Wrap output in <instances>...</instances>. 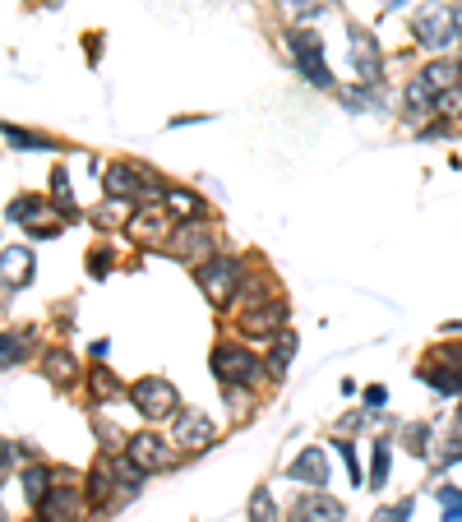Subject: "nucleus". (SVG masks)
Masks as SVG:
<instances>
[{
  "mask_svg": "<svg viewBox=\"0 0 462 522\" xmlns=\"http://www.w3.org/2000/svg\"><path fill=\"white\" fill-rule=\"evenodd\" d=\"M412 33L426 51H453L462 42L458 14H453L449 0H421V10L412 14Z\"/></svg>",
  "mask_w": 462,
  "mask_h": 522,
  "instance_id": "obj_1",
  "label": "nucleus"
},
{
  "mask_svg": "<svg viewBox=\"0 0 462 522\" xmlns=\"http://www.w3.org/2000/svg\"><path fill=\"white\" fill-rule=\"evenodd\" d=\"M130 402L134 412L144 416V421H167V416L181 412V393H176V384L162 375H144L139 384L130 389Z\"/></svg>",
  "mask_w": 462,
  "mask_h": 522,
  "instance_id": "obj_2",
  "label": "nucleus"
},
{
  "mask_svg": "<svg viewBox=\"0 0 462 522\" xmlns=\"http://www.w3.org/2000/svg\"><path fill=\"white\" fill-rule=\"evenodd\" d=\"M195 282H199V292H204L213 305H227L231 296L241 292V259H231V255L204 259V264L195 268Z\"/></svg>",
  "mask_w": 462,
  "mask_h": 522,
  "instance_id": "obj_3",
  "label": "nucleus"
},
{
  "mask_svg": "<svg viewBox=\"0 0 462 522\" xmlns=\"http://www.w3.org/2000/svg\"><path fill=\"white\" fill-rule=\"evenodd\" d=\"M287 51H292L301 79H310L315 88H333V70H329V61H324V42H319L310 28H296V33L287 37Z\"/></svg>",
  "mask_w": 462,
  "mask_h": 522,
  "instance_id": "obj_4",
  "label": "nucleus"
},
{
  "mask_svg": "<svg viewBox=\"0 0 462 522\" xmlns=\"http://www.w3.org/2000/svg\"><path fill=\"white\" fill-rule=\"evenodd\" d=\"M213 375H218L222 389H245L259 379V356L236 347V342H218L213 347Z\"/></svg>",
  "mask_w": 462,
  "mask_h": 522,
  "instance_id": "obj_5",
  "label": "nucleus"
},
{
  "mask_svg": "<svg viewBox=\"0 0 462 522\" xmlns=\"http://www.w3.org/2000/svg\"><path fill=\"white\" fill-rule=\"evenodd\" d=\"M171 435H176V444H181L185 453H204L208 444L218 439V425H213V416L208 412H199V407H185V412H176Z\"/></svg>",
  "mask_w": 462,
  "mask_h": 522,
  "instance_id": "obj_6",
  "label": "nucleus"
},
{
  "mask_svg": "<svg viewBox=\"0 0 462 522\" xmlns=\"http://www.w3.org/2000/svg\"><path fill=\"white\" fill-rule=\"evenodd\" d=\"M125 458L139 467V472H167V467H176V453H171V444L167 439H158V435H130L125 439Z\"/></svg>",
  "mask_w": 462,
  "mask_h": 522,
  "instance_id": "obj_7",
  "label": "nucleus"
},
{
  "mask_svg": "<svg viewBox=\"0 0 462 522\" xmlns=\"http://www.w3.org/2000/svg\"><path fill=\"white\" fill-rule=\"evenodd\" d=\"M37 513H42V522H74V513H79V481L65 476V472H56L51 495L37 504Z\"/></svg>",
  "mask_w": 462,
  "mask_h": 522,
  "instance_id": "obj_8",
  "label": "nucleus"
},
{
  "mask_svg": "<svg viewBox=\"0 0 462 522\" xmlns=\"http://www.w3.org/2000/svg\"><path fill=\"white\" fill-rule=\"evenodd\" d=\"M167 250L176 259H185V264H204V259H213L208 250H213V231L204 227V222H185V227L171 231Z\"/></svg>",
  "mask_w": 462,
  "mask_h": 522,
  "instance_id": "obj_9",
  "label": "nucleus"
},
{
  "mask_svg": "<svg viewBox=\"0 0 462 522\" xmlns=\"http://www.w3.org/2000/svg\"><path fill=\"white\" fill-rule=\"evenodd\" d=\"M352 65H356V74H361V84H370V88L379 84V70H384V56H379L375 33H365L361 24H352Z\"/></svg>",
  "mask_w": 462,
  "mask_h": 522,
  "instance_id": "obj_10",
  "label": "nucleus"
},
{
  "mask_svg": "<svg viewBox=\"0 0 462 522\" xmlns=\"http://www.w3.org/2000/svg\"><path fill=\"white\" fill-rule=\"evenodd\" d=\"M347 518V509H342L338 499L319 495V490H310V495H301L292 504V513H287V522H342Z\"/></svg>",
  "mask_w": 462,
  "mask_h": 522,
  "instance_id": "obj_11",
  "label": "nucleus"
},
{
  "mask_svg": "<svg viewBox=\"0 0 462 522\" xmlns=\"http://www.w3.org/2000/svg\"><path fill=\"white\" fill-rule=\"evenodd\" d=\"M102 185H107L111 199H134L148 190V176L139 167H130V162H111V167L102 171Z\"/></svg>",
  "mask_w": 462,
  "mask_h": 522,
  "instance_id": "obj_12",
  "label": "nucleus"
},
{
  "mask_svg": "<svg viewBox=\"0 0 462 522\" xmlns=\"http://www.w3.org/2000/svg\"><path fill=\"white\" fill-rule=\"evenodd\" d=\"M33 273H37L33 250H24V245H5V250H0V282H5V287H28Z\"/></svg>",
  "mask_w": 462,
  "mask_h": 522,
  "instance_id": "obj_13",
  "label": "nucleus"
},
{
  "mask_svg": "<svg viewBox=\"0 0 462 522\" xmlns=\"http://www.w3.org/2000/svg\"><path fill=\"white\" fill-rule=\"evenodd\" d=\"M287 476H292L296 486H324L329 481V458H324V449H301L292 458V467H287Z\"/></svg>",
  "mask_w": 462,
  "mask_h": 522,
  "instance_id": "obj_14",
  "label": "nucleus"
},
{
  "mask_svg": "<svg viewBox=\"0 0 462 522\" xmlns=\"http://www.w3.org/2000/svg\"><path fill=\"white\" fill-rule=\"evenodd\" d=\"M416 74L430 84V93H435V98H444L453 84H462V61H453V56H435L426 70H416Z\"/></svg>",
  "mask_w": 462,
  "mask_h": 522,
  "instance_id": "obj_15",
  "label": "nucleus"
},
{
  "mask_svg": "<svg viewBox=\"0 0 462 522\" xmlns=\"http://www.w3.org/2000/svg\"><path fill=\"white\" fill-rule=\"evenodd\" d=\"M421 379H426L435 393H444V398H453V393H462V370L449 361H439V356H430L426 365H421Z\"/></svg>",
  "mask_w": 462,
  "mask_h": 522,
  "instance_id": "obj_16",
  "label": "nucleus"
},
{
  "mask_svg": "<svg viewBox=\"0 0 462 522\" xmlns=\"http://www.w3.org/2000/svg\"><path fill=\"white\" fill-rule=\"evenodd\" d=\"M282 319H287V305H282V301H268V305L245 310V315H241V328H245V333H259V338H264V333H273Z\"/></svg>",
  "mask_w": 462,
  "mask_h": 522,
  "instance_id": "obj_17",
  "label": "nucleus"
},
{
  "mask_svg": "<svg viewBox=\"0 0 462 522\" xmlns=\"http://www.w3.org/2000/svg\"><path fill=\"white\" fill-rule=\"evenodd\" d=\"M134 231L144 236V241H153V245H167L171 241V222H167V213H134Z\"/></svg>",
  "mask_w": 462,
  "mask_h": 522,
  "instance_id": "obj_18",
  "label": "nucleus"
},
{
  "mask_svg": "<svg viewBox=\"0 0 462 522\" xmlns=\"http://www.w3.org/2000/svg\"><path fill=\"white\" fill-rule=\"evenodd\" d=\"M51 481H56V472H51V467H42V462H37V467H28V472H24L28 504H42V499L51 495Z\"/></svg>",
  "mask_w": 462,
  "mask_h": 522,
  "instance_id": "obj_19",
  "label": "nucleus"
},
{
  "mask_svg": "<svg viewBox=\"0 0 462 522\" xmlns=\"http://www.w3.org/2000/svg\"><path fill=\"white\" fill-rule=\"evenodd\" d=\"M292 356H296V338H292V333H278L273 352H268V375L282 379V375H287V365H292Z\"/></svg>",
  "mask_w": 462,
  "mask_h": 522,
  "instance_id": "obj_20",
  "label": "nucleus"
},
{
  "mask_svg": "<svg viewBox=\"0 0 462 522\" xmlns=\"http://www.w3.org/2000/svg\"><path fill=\"white\" fill-rule=\"evenodd\" d=\"M28 356V333H0V370H10Z\"/></svg>",
  "mask_w": 462,
  "mask_h": 522,
  "instance_id": "obj_21",
  "label": "nucleus"
},
{
  "mask_svg": "<svg viewBox=\"0 0 462 522\" xmlns=\"http://www.w3.org/2000/svg\"><path fill=\"white\" fill-rule=\"evenodd\" d=\"M430 439H435V430H430L426 421H412L407 430H402V444H407V453H416V458H426L430 453Z\"/></svg>",
  "mask_w": 462,
  "mask_h": 522,
  "instance_id": "obj_22",
  "label": "nucleus"
},
{
  "mask_svg": "<svg viewBox=\"0 0 462 522\" xmlns=\"http://www.w3.org/2000/svg\"><path fill=\"white\" fill-rule=\"evenodd\" d=\"M439 499V522H462V490L458 486H435Z\"/></svg>",
  "mask_w": 462,
  "mask_h": 522,
  "instance_id": "obj_23",
  "label": "nucleus"
},
{
  "mask_svg": "<svg viewBox=\"0 0 462 522\" xmlns=\"http://www.w3.org/2000/svg\"><path fill=\"white\" fill-rule=\"evenodd\" d=\"M42 199L37 195H24V199H14L10 204V222H28V227H37V218H42Z\"/></svg>",
  "mask_w": 462,
  "mask_h": 522,
  "instance_id": "obj_24",
  "label": "nucleus"
},
{
  "mask_svg": "<svg viewBox=\"0 0 462 522\" xmlns=\"http://www.w3.org/2000/svg\"><path fill=\"white\" fill-rule=\"evenodd\" d=\"M389 467H393V449L379 439V444H375V467H370V490H384V481H389Z\"/></svg>",
  "mask_w": 462,
  "mask_h": 522,
  "instance_id": "obj_25",
  "label": "nucleus"
},
{
  "mask_svg": "<svg viewBox=\"0 0 462 522\" xmlns=\"http://www.w3.org/2000/svg\"><path fill=\"white\" fill-rule=\"evenodd\" d=\"M167 208L171 213H181V218H195L199 208H204V199L190 195V190H167Z\"/></svg>",
  "mask_w": 462,
  "mask_h": 522,
  "instance_id": "obj_26",
  "label": "nucleus"
},
{
  "mask_svg": "<svg viewBox=\"0 0 462 522\" xmlns=\"http://www.w3.org/2000/svg\"><path fill=\"white\" fill-rule=\"evenodd\" d=\"M250 522H278V509H273V495L264 486L250 495Z\"/></svg>",
  "mask_w": 462,
  "mask_h": 522,
  "instance_id": "obj_27",
  "label": "nucleus"
},
{
  "mask_svg": "<svg viewBox=\"0 0 462 522\" xmlns=\"http://www.w3.org/2000/svg\"><path fill=\"white\" fill-rule=\"evenodd\" d=\"M47 375L56 379V384H70L74 379V356L70 352H47Z\"/></svg>",
  "mask_w": 462,
  "mask_h": 522,
  "instance_id": "obj_28",
  "label": "nucleus"
},
{
  "mask_svg": "<svg viewBox=\"0 0 462 522\" xmlns=\"http://www.w3.org/2000/svg\"><path fill=\"white\" fill-rule=\"evenodd\" d=\"M0 134H5L14 148H51V139H42V134H24V130H14V125H5Z\"/></svg>",
  "mask_w": 462,
  "mask_h": 522,
  "instance_id": "obj_29",
  "label": "nucleus"
},
{
  "mask_svg": "<svg viewBox=\"0 0 462 522\" xmlns=\"http://www.w3.org/2000/svg\"><path fill=\"white\" fill-rule=\"evenodd\" d=\"M88 384H93V393H98V398H116V393H121V379L107 375V370H93V379H88Z\"/></svg>",
  "mask_w": 462,
  "mask_h": 522,
  "instance_id": "obj_30",
  "label": "nucleus"
},
{
  "mask_svg": "<svg viewBox=\"0 0 462 522\" xmlns=\"http://www.w3.org/2000/svg\"><path fill=\"white\" fill-rule=\"evenodd\" d=\"M375 522H412V499H398L393 509H379Z\"/></svg>",
  "mask_w": 462,
  "mask_h": 522,
  "instance_id": "obj_31",
  "label": "nucleus"
},
{
  "mask_svg": "<svg viewBox=\"0 0 462 522\" xmlns=\"http://www.w3.org/2000/svg\"><path fill=\"white\" fill-rule=\"evenodd\" d=\"M439 116H458L462 121V84H453L444 98H439Z\"/></svg>",
  "mask_w": 462,
  "mask_h": 522,
  "instance_id": "obj_32",
  "label": "nucleus"
},
{
  "mask_svg": "<svg viewBox=\"0 0 462 522\" xmlns=\"http://www.w3.org/2000/svg\"><path fill=\"white\" fill-rule=\"evenodd\" d=\"M333 449H338V458L347 462V476H352V486H361V467H356V449H352V444H347V439H338Z\"/></svg>",
  "mask_w": 462,
  "mask_h": 522,
  "instance_id": "obj_33",
  "label": "nucleus"
},
{
  "mask_svg": "<svg viewBox=\"0 0 462 522\" xmlns=\"http://www.w3.org/2000/svg\"><path fill=\"white\" fill-rule=\"evenodd\" d=\"M435 458H439V467H453V462H462V435L458 439H444Z\"/></svg>",
  "mask_w": 462,
  "mask_h": 522,
  "instance_id": "obj_34",
  "label": "nucleus"
},
{
  "mask_svg": "<svg viewBox=\"0 0 462 522\" xmlns=\"http://www.w3.org/2000/svg\"><path fill=\"white\" fill-rule=\"evenodd\" d=\"M287 5H292L296 19H315L319 14V0H287Z\"/></svg>",
  "mask_w": 462,
  "mask_h": 522,
  "instance_id": "obj_35",
  "label": "nucleus"
},
{
  "mask_svg": "<svg viewBox=\"0 0 462 522\" xmlns=\"http://www.w3.org/2000/svg\"><path fill=\"white\" fill-rule=\"evenodd\" d=\"M365 402H370V407H384V402H389V393H384V389H365Z\"/></svg>",
  "mask_w": 462,
  "mask_h": 522,
  "instance_id": "obj_36",
  "label": "nucleus"
},
{
  "mask_svg": "<svg viewBox=\"0 0 462 522\" xmlns=\"http://www.w3.org/2000/svg\"><path fill=\"white\" fill-rule=\"evenodd\" d=\"M10 462H14V444H5V439H0V472H5Z\"/></svg>",
  "mask_w": 462,
  "mask_h": 522,
  "instance_id": "obj_37",
  "label": "nucleus"
},
{
  "mask_svg": "<svg viewBox=\"0 0 462 522\" xmlns=\"http://www.w3.org/2000/svg\"><path fill=\"white\" fill-rule=\"evenodd\" d=\"M0 522H10V513H5V504H0Z\"/></svg>",
  "mask_w": 462,
  "mask_h": 522,
  "instance_id": "obj_38",
  "label": "nucleus"
},
{
  "mask_svg": "<svg viewBox=\"0 0 462 522\" xmlns=\"http://www.w3.org/2000/svg\"><path fill=\"white\" fill-rule=\"evenodd\" d=\"M389 5H393V10H402V5H407V0H389Z\"/></svg>",
  "mask_w": 462,
  "mask_h": 522,
  "instance_id": "obj_39",
  "label": "nucleus"
},
{
  "mask_svg": "<svg viewBox=\"0 0 462 522\" xmlns=\"http://www.w3.org/2000/svg\"><path fill=\"white\" fill-rule=\"evenodd\" d=\"M458 421H462V407H458Z\"/></svg>",
  "mask_w": 462,
  "mask_h": 522,
  "instance_id": "obj_40",
  "label": "nucleus"
}]
</instances>
